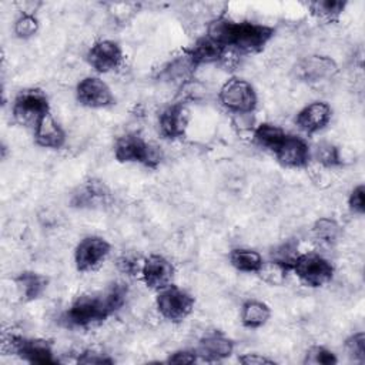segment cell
Segmentation results:
<instances>
[{
	"mask_svg": "<svg viewBox=\"0 0 365 365\" xmlns=\"http://www.w3.org/2000/svg\"><path fill=\"white\" fill-rule=\"evenodd\" d=\"M127 294V285L114 282L104 292L77 297L61 314L60 322L67 328H87L98 324L124 305Z\"/></svg>",
	"mask_w": 365,
	"mask_h": 365,
	"instance_id": "6da1fadb",
	"label": "cell"
},
{
	"mask_svg": "<svg viewBox=\"0 0 365 365\" xmlns=\"http://www.w3.org/2000/svg\"><path fill=\"white\" fill-rule=\"evenodd\" d=\"M275 29L254 21H234L225 17L215 19L208 24L207 36L221 44L242 54L259 53L274 37Z\"/></svg>",
	"mask_w": 365,
	"mask_h": 365,
	"instance_id": "7a4b0ae2",
	"label": "cell"
},
{
	"mask_svg": "<svg viewBox=\"0 0 365 365\" xmlns=\"http://www.w3.org/2000/svg\"><path fill=\"white\" fill-rule=\"evenodd\" d=\"M47 113H50L48 98L40 88L21 90L16 96L11 107L13 118L20 125L31 127L33 130Z\"/></svg>",
	"mask_w": 365,
	"mask_h": 365,
	"instance_id": "3957f363",
	"label": "cell"
},
{
	"mask_svg": "<svg viewBox=\"0 0 365 365\" xmlns=\"http://www.w3.org/2000/svg\"><path fill=\"white\" fill-rule=\"evenodd\" d=\"M291 271L304 285L311 288L324 287L334 277V265L317 252L298 254L291 265Z\"/></svg>",
	"mask_w": 365,
	"mask_h": 365,
	"instance_id": "277c9868",
	"label": "cell"
},
{
	"mask_svg": "<svg viewBox=\"0 0 365 365\" xmlns=\"http://www.w3.org/2000/svg\"><path fill=\"white\" fill-rule=\"evenodd\" d=\"M218 100L222 107L235 114H251L257 107V93L252 84L244 78L232 77L227 80L220 91Z\"/></svg>",
	"mask_w": 365,
	"mask_h": 365,
	"instance_id": "5b68a950",
	"label": "cell"
},
{
	"mask_svg": "<svg viewBox=\"0 0 365 365\" xmlns=\"http://www.w3.org/2000/svg\"><path fill=\"white\" fill-rule=\"evenodd\" d=\"M3 351L16 354L30 364H56L54 351L48 341L41 338H24L20 335H4Z\"/></svg>",
	"mask_w": 365,
	"mask_h": 365,
	"instance_id": "8992f818",
	"label": "cell"
},
{
	"mask_svg": "<svg viewBox=\"0 0 365 365\" xmlns=\"http://www.w3.org/2000/svg\"><path fill=\"white\" fill-rule=\"evenodd\" d=\"M195 299L185 289L170 284L158 291L155 307L160 315L170 322L184 321L194 309Z\"/></svg>",
	"mask_w": 365,
	"mask_h": 365,
	"instance_id": "52a82bcc",
	"label": "cell"
},
{
	"mask_svg": "<svg viewBox=\"0 0 365 365\" xmlns=\"http://www.w3.org/2000/svg\"><path fill=\"white\" fill-rule=\"evenodd\" d=\"M114 157L118 163H137L151 168L160 163L158 153L135 134H125L117 138L114 144Z\"/></svg>",
	"mask_w": 365,
	"mask_h": 365,
	"instance_id": "ba28073f",
	"label": "cell"
},
{
	"mask_svg": "<svg viewBox=\"0 0 365 365\" xmlns=\"http://www.w3.org/2000/svg\"><path fill=\"white\" fill-rule=\"evenodd\" d=\"M110 242L98 235H88L80 240L74 250V264L77 271L88 272L96 269L110 254Z\"/></svg>",
	"mask_w": 365,
	"mask_h": 365,
	"instance_id": "9c48e42d",
	"label": "cell"
},
{
	"mask_svg": "<svg viewBox=\"0 0 365 365\" xmlns=\"http://www.w3.org/2000/svg\"><path fill=\"white\" fill-rule=\"evenodd\" d=\"M111 202L110 188L100 180L81 182L70 195V205L80 210H101Z\"/></svg>",
	"mask_w": 365,
	"mask_h": 365,
	"instance_id": "30bf717a",
	"label": "cell"
},
{
	"mask_svg": "<svg viewBox=\"0 0 365 365\" xmlns=\"http://www.w3.org/2000/svg\"><path fill=\"white\" fill-rule=\"evenodd\" d=\"M77 101L88 108H106L114 104L115 98L106 81L98 77H84L76 87Z\"/></svg>",
	"mask_w": 365,
	"mask_h": 365,
	"instance_id": "8fae6325",
	"label": "cell"
},
{
	"mask_svg": "<svg viewBox=\"0 0 365 365\" xmlns=\"http://www.w3.org/2000/svg\"><path fill=\"white\" fill-rule=\"evenodd\" d=\"M87 63L97 73H110L117 70L124 60L121 46L114 40H100L87 51Z\"/></svg>",
	"mask_w": 365,
	"mask_h": 365,
	"instance_id": "7c38bea8",
	"label": "cell"
},
{
	"mask_svg": "<svg viewBox=\"0 0 365 365\" xmlns=\"http://www.w3.org/2000/svg\"><path fill=\"white\" fill-rule=\"evenodd\" d=\"M272 154L281 165L288 168H304L312 158L308 143L302 137L288 133Z\"/></svg>",
	"mask_w": 365,
	"mask_h": 365,
	"instance_id": "4fadbf2b",
	"label": "cell"
},
{
	"mask_svg": "<svg viewBox=\"0 0 365 365\" xmlns=\"http://www.w3.org/2000/svg\"><path fill=\"white\" fill-rule=\"evenodd\" d=\"M175 269L170 259L160 254H151L143 259L141 265V279L143 282L155 291L168 287L173 282Z\"/></svg>",
	"mask_w": 365,
	"mask_h": 365,
	"instance_id": "5bb4252c",
	"label": "cell"
},
{
	"mask_svg": "<svg viewBox=\"0 0 365 365\" xmlns=\"http://www.w3.org/2000/svg\"><path fill=\"white\" fill-rule=\"evenodd\" d=\"M332 110L325 101H314L301 108L295 117V124L307 134H315L331 121Z\"/></svg>",
	"mask_w": 365,
	"mask_h": 365,
	"instance_id": "9a60e30c",
	"label": "cell"
},
{
	"mask_svg": "<svg viewBox=\"0 0 365 365\" xmlns=\"http://www.w3.org/2000/svg\"><path fill=\"white\" fill-rule=\"evenodd\" d=\"M190 121V110L182 103H175L165 107L160 117V131L165 138H180L185 134Z\"/></svg>",
	"mask_w": 365,
	"mask_h": 365,
	"instance_id": "2e32d148",
	"label": "cell"
},
{
	"mask_svg": "<svg viewBox=\"0 0 365 365\" xmlns=\"http://www.w3.org/2000/svg\"><path fill=\"white\" fill-rule=\"evenodd\" d=\"M336 63L328 56H308L297 66V76L308 83H317L336 73Z\"/></svg>",
	"mask_w": 365,
	"mask_h": 365,
	"instance_id": "e0dca14e",
	"label": "cell"
},
{
	"mask_svg": "<svg viewBox=\"0 0 365 365\" xmlns=\"http://www.w3.org/2000/svg\"><path fill=\"white\" fill-rule=\"evenodd\" d=\"M195 352L200 359L207 362L222 361L232 355L234 341L220 332H212L200 339Z\"/></svg>",
	"mask_w": 365,
	"mask_h": 365,
	"instance_id": "ac0fdd59",
	"label": "cell"
},
{
	"mask_svg": "<svg viewBox=\"0 0 365 365\" xmlns=\"http://www.w3.org/2000/svg\"><path fill=\"white\" fill-rule=\"evenodd\" d=\"M34 143L38 147L58 150L66 144V133L51 113H47L34 127Z\"/></svg>",
	"mask_w": 365,
	"mask_h": 365,
	"instance_id": "d6986e66",
	"label": "cell"
},
{
	"mask_svg": "<svg viewBox=\"0 0 365 365\" xmlns=\"http://www.w3.org/2000/svg\"><path fill=\"white\" fill-rule=\"evenodd\" d=\"M225 47L218 44L217 41L211 40L208 36L198 38L187 51L190 58L194 61V64L198 67L200 64H210L222 61L225 54Z\"/></svg>",
	"mask_w": 365,
	"mask_h": 365,
	"instance_id": "ffe728a7",
	"label": "cell"
},
{
	"mask_svg": "<svg viewBox=\"0 0 365 365\" xmlns=\"http://www.w3.org/2000/svg\"><path fill=\"white\" fill-rule=\"evenodd\" d=\"M14 282L20 297L24 301H34L41 297L43 292L47 289L48 278L38 272L23 271L14 278Z\"/></svg>",
	"mask_w": 365,
	"mask_h": 365,
	"instance_id": "44dd1931",
	"label": "cell"
},
{
	"mask_svg": "<svg viewBox=\"0 0 365 365\" xmlns=\"http://www.w3.org/2000/svg\"><path fill=\"white\" fill-rule=\"evenodd\" d=\"M271 318V308L257 299H248L241 307V322L245 328H261Z\"/></svg>",
	"mask_w": 365,
	"mask_h": 365,
	"instance_id": "7402d4cb",
	"label": "cell"
},
{
	"mask_svg": "<svg viewBox=\"0 0 365 365\" xmlns=\"http://www.w3.org/2000/svg\"><path fill=\"white\" fill-rule=\"evenodd\" d=\"M230 264L241 272H247V274H257L258 269L261 268L264 259L261 257V254L255 250H250V248H234L231 250L230 255H228Z\"/></svg>",
	"mask_w": 365,
	"mask_h": 365,
	"instance_id": "603a6c76",
	"label": "cell"
},
{
	"mask_svg": "<svg viewBox=\"0 0 365 365\" xmlns=\"http://www.w3.org/2000/svg\"><path fill=\"white\" fill-rule=\"evenodd\" d=\"M285 135V130H282L279 125L269 123H262L254 128V140L259 147L269 153L275 151V148L281 144Z\"/></svg>",
	"mask_w": 365,
	"mask_h": 365,
	"instance_id": "cb8c5ba5",
	"label": "cell"
},
{
	"mask_svg": "<svg viewBox=\"0 0 365 365\" xmlns=\"http://www.w3.org/2000/svg\"><path fill=\"white\" fill-rule=\"evenodd\" d=\"M346 1L341 0H317L308 4V9L312 16L327 23L338 20L342 11L345 10Z\"/></svg>",
	"mask_w": 365,
	"mask_h": 365,
	"instance_id": "d4e9b609",
	"label": "cell"
},
{
	"mask_svg": "<svg viewBox=\"0 0 365 365\" xmlns=\"http://www.w3.org/2000/svg\"><path fill=\"white\" fill-rule=\"evenodd\" d=\"M289 271H291V268L288 265L271 258L269 261L262 262V265L257 274L259 275V278L264 282H267L272 287H279L287 281Z\"/></svg>",
	"mask_w": 365,
	"mask_h": 365,
	"instance_id": "484cf974",
	"label": "cell"
},
{
	"mask_svg": "<svg viewBox=\"0 0 365 365\" xmlns=\"http://www.w3.org/2000/svg\"><path fill=\"white\" fill-rule=\"evenodd\" d=\"M312 234L315 240H318L321 244L334 245L341 235V227L338 225L336 221L322 217L315 221L312 227Z\"/></svg>",
	"mask_w": 365,
	"mask_h": 365,
	"instance_id": "4316f807",
	"label": "cell"
},
{
	"mask_svg": "<svg viewBox=\"0 0 365 365\" xmlns=\"http://www.w3.org/2000/svg\"><path fill=\"white\" fill-rule=\"evenodd\" d=\"M38 19L33 14V13H29V11H23L17 20L14 21V34L19 37V38H30L33 37L37 31H38Z\"/></svg>",
	"mask_w": 365,
	"mask_h": 365,
	"instance_id": "83f0119b",
	"label": "cell"
},
{
	"mask_svg": "<svg viewBox=\"0 0 365 365\" xmlns=\"http://www.w3.org/2000/svg\"><path fill=\"white\" fill-rule=\"evenodd\" d=\"M195 67H197V66L194 64V61L190 58V56H188L187 51H185L182 56L177 57V58L168 66V68L165 70V73H167V76H168L170 80H181V78L188 77V76L195 70Z\"/></svg>",
	"mask_w": 365,
	"mask_h": 365,
	"instance_id": "f1b7e54d",
	"label": "cell"
},
{
	"mask_svg": "<svg viewBox=\"0 0 365 365\" xmlns=\"http://www.w3.org/2000/svg\"><path fill=\"white\" fill-rule=\"evenodd\" d=\"M317 158L318 163H321L324 167H338L342 164V158H341V154H339V150L332 145L331 143H321L315 153L311 154Z\"/></svg>",
	"mask_w": 365,
	"mask_h": 365,
	"instance_id": "f546056e",
	"label": "cell"
},
{
	"mask_svg": "<svg viewBox=\"0 0 365 365\" xmlns=\"http://www.w3.org/2000/svg\"><path fill=\"white\" fill-rule=\"evenodd\" d=\"M344 348L352 361L365 362V334L362 331L349 335L345 339Z\"/></svg>",
	"mask_w": 365,
	"mask_h": 365,
	"instance_id": "4dcf8cb0",
	"label": "cell"
},
{
	"mask_svg": "<svg viewBox=\"0 0 365 365\" xmlns=\"http://www.w3.org/2000/svg\"><path fill=\"white\" fill-rule=\"evenodd\" d=\"M305 364H314V365H334L338 362L335 354L325 346H311L305 354Z\"/></svg>",
	"mask_w": 365,
	"mask_h": 365,
	"instance_id": "1f68e13d",
	"label": "cell"
},
{
	"mask_svg": "<svg viewBox=\"0 0 365 365\" xmlns=\"http://www.w3.org/2000/svg\"><path fill=\"white\" fill-rule=\"evenodd\" d=\"M143 259H140L137 255L133 254H124L117 259V268L120 272L134 277L141 272Z\"/></svg>",
	"mask_w": 365,
	"mask_h": 365,
	"instance_id": "d6a6232c",
	"label": "cell"
},
{
	"mask_svg": "<svg viewBox=\"0 0 365 365\" xmlns=\"http://www.w3.org/2000/svg\"><path fill=\"white\" fill-rule=\"evenodd\" d=\"M348 207L352 212L362 215L365 212V185L358 184L354 187L348 197Z\"/></svg>",
	"mask_w": 365,
	"mask_h": 365,
	"instance_id": "836d02e7",
	"label": "cell"
},
{
	"mask_svg": "<svg viewBox=\"0 0 365 365\" xmlns=\"http://www.w3.org/2000/svg\"><path fill=\"white\" fill-rule=\"evenodd\" d=\"M77 362L80 364H113V359L103 352L94 349H86L78 355Z\"/></svg>",
	"mask_w": 365,
	"mask_h": 365,
	"instance_id": "e575fe53",
	"label": "cell"
},
{
	"mask_svg": "<svg viewBox=\"0 0 365 365\" xmlns=\"http://www.w3.org/2000/svg\"><path fill=\"white\" fill-rule=\"evenodd\" d=\"M197 359H198V355L195 351L180 349L170 354V356L167 358V362L168 364H194Z\"/></svg>",
	"mask_w": 365,
	"mask_h": 365,
	"instance_id": "d590c367",
	"label": "cell"
},
{
	"mask_svg": "<svg viewBox=\"0 0 365 365\" xmlns=\"http://www.w3.org/2000/svg\"><path fill=\"white\" fill-rule=\"evenodd\" d=\"M238 361L244 365H272L275 364L274 359H269L261 354H244L238 356Z\"/></svg>",
	"mask_w": 365,
	"mask_h": 365,
	"instance_id": "8d00e7d4",
	"label": "cell"
}]
</instances>
